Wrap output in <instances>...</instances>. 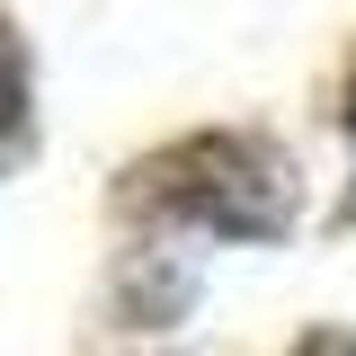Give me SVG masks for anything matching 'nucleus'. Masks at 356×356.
<instances>
[{
	"label": "nucleus",
	"instance_id": "nucleus-2",
	"mask_svg": "<svg viewBox=\"0 0 356 356\" xmlns=\"http://www.w3.org/2000/svg\"><path fill=\"white\" fill-rule=\"evenodd\" d=\"M348 134H356V107H348Z\"/></svg>",
	"mask_w": 356,
	"mask_h": 356
},
{
	"label": "nucleus",
	"instance_id": "nucleus-1",
	"mask_svg": "<svg viewBox=\"0 0 356 356\" xmlns=\"http://www.w3.org/2000/svg\"><path fill=\"white\" fill-rule=\"evenodd\" d=\"M303 356H356V339H321V348H303Z\"/></svg>",
	"mask_w": 356,
	"mask_h": 356
}]
</instances>
